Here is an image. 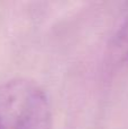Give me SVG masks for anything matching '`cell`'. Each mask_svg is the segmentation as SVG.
Instances as JSON below:
<instances>
[{"label": "cell", "instance_id": "6da1fadb", "mask_svg": "<svg viewBox=\"0 0 128 129\" xmlns=\"http://www.w3.org/2000/svg\"><path fill=\"white\" fill-rule=\"evenodd\" d=\"M45 94L25 79L10 80L0 87V129H28Z\"/></svg>", "mask_w": 128, "mask_h": 129}, {"label": "cell", "instance_id": "7a4b0ae2", "mask_svg": "<svg viewBox=\"0 0 128 129\" xmlns=\"http://www.w3.org/2000/svg\"><path fill=\"white\" fill-rule=\"evenodd\" d=\"M107 66L112 70L128 66V14L108 45Z\"/></svg>", "mask_w": 128, "mask_h": 129}, {"label": "cell", "instance_id": "3957f363", "mask_svg": "<svg viewBox=\"0 0 128 129\" xmlns=\"http://www.w3.org/2000/svg\"><path fill=\"white\" fill-rule=\"evenodd\" d=\"M51 125V113L48 100L45 99L36 109L28 129H52Z\"/></svg>", "mask_w": 128, "mask_h": 129}]
</instances>
